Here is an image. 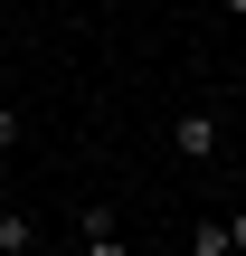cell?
I'll use <instances>...</instances> for the list:
<instances>
[{
  "mask_svg": "<svg viewBox=\"0 0 246 256\" xmlns=\"http://www.w3.org/2000/svg\"><path fill=\"white\" fill-rule=\"evenodd\" d=\"M171 152H180V162H218V114H209V104H180V114H171Z\"/></svg>",
  "mask_w": 246,
  "mask_h": 256,
  "instance_id": "obj_1",
  "label": "cell"
},
{
  "mask_svg": "<svg viewBox=\"0 0 246 256\" xmlns=\"http://www.w3.org/2000/svg\"><path fill=\"white\" fill-rule=\"evenodd\" d=\"M76 247H95V256H114V247H123V218H114L104 200H85V209H76Z\"/></svg>",
  "mask_w": 246,
  "mask_h": 256,
  "instance_id": "obj_2",
  "label": "cell"
},
{
  "mask_svg": "<svg viewBox=\"0 0 246 256\" xmlns=\"http://www.w3.org/2000/svg\"><path fill=\"white\" fill-rule=\"evenodd\" d=\"M38 247V218H28V209H0V256H28Z\"/></svg>",
  "mask_w": 246,
  "mask_h": 256,
  "instance_id": "obj_3",
  "label": "cell"
},
{
  "mask_svg": "<svg viewBox=\"0 0 246 256\" xmlns=\"http://www.w3.org/2000/svg\"><path fill=\"white\" fill-rule=\"evenodd\" d=\"M218 228H228V256H246V209H237V218H218Z\"/></svg>",
  "mask_w": 246,
  "mask_h": 256,
  "instance_id": "obj_4",
  "label": "cell"
},
{
  "mask_svg": "<svg viewBox=\"0 0 246 256\" xmlns=\"http://www.w3.org/2000/svg\"><path fill=\"white\" fill-rule=\"evenodd\" d=\"M9 142H19V114H9V104H0V152H9Z\"/></svg>",
  "mask_w": 246,
  "mask_h": 256,
  "instance_id": "obj_5",
  "label": "cell"
},
{
  "mask_svg": "<svg viewBox=\"0 0 246 256\" xmlns=\"http://www.w3.org/2000/svg\"><path fill=\"white\" fill-rule=\"evenodd\" d=\"M218 10H228V19H246V0H218Z\"/></svg>",
  "mask_w": 246,
  "mask_h": 256,
  "instance_id": "obj_6",
  "label": "cell"
},
{
  "mask_svg": "<svg viewBox=\"0 0 246 256\" xmlns=\"http://www.w3.org/2000/svg\"><path fill=\"white\" fill-rule=\"evenodd\" d=\"M0 95H9V57H0Z\"/></svg>",
  "mask_w": 246,
  "mask_h": 256,
  "instance_id": "obj_7",
  "label": "cell"
}]
</instances>
